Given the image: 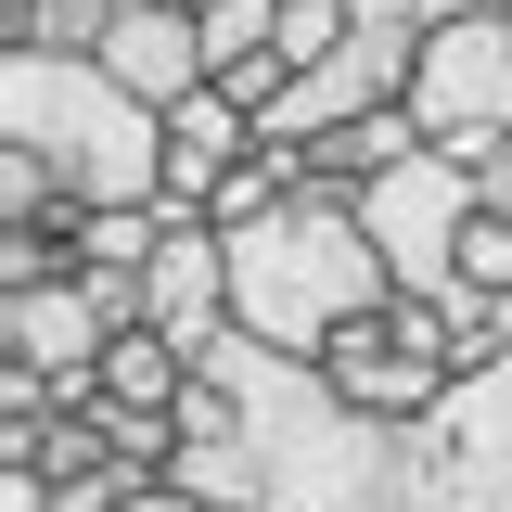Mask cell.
<instances>
[{"label": "cell", "mask_w": 512, "mask_h": 512, "mask_svg": "<svg viewBox=\"0 0 512 512\" xmlns=\"http://www.w3.org/2000/svg\"><path fill=\"white\" fill-rule=\"evenodd\" d=\"M423 13H436V26H461V13H512V0H423Z\"/></svg>", "instance_id": "obj_14"}, {"label": "cell", "mask_w": 512, "mask_h": 512, "mask_svg": "<svg viewBox=\"0 0 512 512\" xmlns=\"http://www.w3.org/2000/svg\"><path fill=\"white\" fill-rule=\"evenodd\" d=\"M116 333H128V320L90 295V269H64V282H0V359L39 372L64 410L103 397V346H116Z\"/></svg>", "instance_id": "obj_7"}, {"label": "cell", "mask_w": 512, "mask_h": 512, "mask_svg": "<svg viewBox=\"0 0 512 512\" xmlns=\"http://www.w3.org/2000/svg\"><path fill=\"white\" fill-rule=\"evenodd\" d=\"M474 192H487V218H512V141H487V154H474Z\"/></svg>", "instance_id": "obj_12"}, {"label": "cell", "mask_w": 512, "mask_h": 512, "mask_svg": "<svg viewBox=\"0 0 512 512\" xmlns=\"http://www.w3.org/2000/svg\"><path fill=\"white\" fill-rule=\"evenodd\" d=\"M141 320H154L167 346H192V359L231 333V231H218V218H167V244L141 269Z\"/></svg>", "instance_id": "obj_8"}, {"label": "cell", "mask_w": 512, "mask_h": 512, "mask_svg": "<svg viewBox=\"0 0 512 512\" xmlns=\"http://www.w3.org/2000/svg\"><path fill=\"white\" fill-rule=\"evenodd\" d=\"M128 512H231V500H192V487H167V474H154V487H141Z\"/></svg>", "instance_id": "obj_13"}, {"label": "cell", "mask_w": 512, "mask_h": 512, "mask_svg": "<svg viewBox=\"0 0 512 512\" xmlns=\"http://www.w3.org/2000/svg\"><path fill=\"white\" fill-rule=\"evenodd\" d=\"M167 205H77V269H154Z\"/></svg>", "instance_id": "obj_11"}, {"label": "cell", "mask_w": 512, "mask_h": 512, "mask_svg": "<svg viewBox=\"0 0 512 512\" xmlns=\"http://www.w3.org/2000/svg\"><path fill=\"white\" fill-rule=\"evenodd\" d=\"M410 116H423V141H436V154H487V141H512V13L423 26Z\"/></svg>", "instance_id": "obj_6"}, {"label": "cell", "mask_w": 512, "mask_h": 512, "mask_svg": "<svg viewBox=\"0 0 512 512\" xmlns=\"http://www.w3.org/2000/svg\"><path fill=\"white\" fill-rule=\"evenodd\" d=\"M295 154H308V192H372L384 167H410V154H436V141H423L410 103H372V116L320 128V141H295Z\"/></svg>", "instance_id": "obj_10"}, {"label": "cell", "mask_w": 512, "mask_h": 512, "mask_svg": "<svg viewBox=\"0 0 512 512\" xmlns=\"http://www.w3.org/2000/svg\"><path fill=\"white\" fill-rule=\"evenodd\" d=\"M384 295H397V269H384L372 218H359L346 192H282L269 218L231 231V333H256V346L320 359V346H333L346 320H372Z\"/></svg>", "instance_id": "obj_2"}, {"label": "cell", "mask_w": 512, "mask_h": 512, "mask_svg": "<svg viewBox=\"0 0 512 512\" xmlns=\"http://www.w3.org/2000/svg\"><path fill=\"white\" fill-rule=\"evenodd\" d=\"M410 512H512V346L410 423Z\"/></svg>", "instance_id": "obj_4"}, {"label": "cell", "mask_w": 512, "mask_h": 512, "mask_svg": "<svg viewBox=\"0 0 512 512\" xmlns=\"http://www.w3.org/2000/svg\"><path fill=\"white\" fill-rule=\"evenodd\" d=\"M167 487L231 500V512H410V423H372L295 346L218 333L192 359Z\"/></svg>", "instance_id": "obj_1"}, {"label": "cell", "mask_w": 512, "mask_h": 512, "mask_svg": "<svg viewBox=\"0 0 512 512\" xmlns=\"http://www.w3.org/2000/svg\"><path fill=\"white\" fill-rule=\"evenodd\" d=\"M192 13H205V0H192Z\"/></svg>", "instance_id": "obj_15"}, {"label": "cell", "mask_w": 512, "mask_h": 512, "mask_svg": "<svg viewBox=\"0 0 512 512\" xmlns=\"http://www.w3.org/2000/svg\"><path fill=\"white\" fill-rule=\"evenodd\" d=\"M0 141L39 154L77 205H154L167 192V116L103 52H0Z\"/></svg>", "instance_id": "obj_3"}, {"label": "cell", "mask_w": 512, "mask_h": 512, "mask_svg": "<svg viewBox=\"0 0 512 512\" xmlns=\"http://www.w3.org/2000/svg\"><path fill=\"white\" fill-rule=\"evenodd\" d=\"M103 64H116L154 116H167V103H192V90L218 77V52H205V13H192V0H128L116 26H103Z\"/></svg>", "instance_id": "obj_9"}, {"label": "cell", "mask_w": 512, "mask_h": 512, "mask_svg": "<svg viewBox=\"0 0 512 512\" xmlns=\"http://www.w3.org/2000/svg\"><path fill=\"white\" fill-rule=\"evenodd\" d=\"M359 218H372L384 269H397V295H461V231H474V154H410V167H384L372 192H346Z\"/></svg>", "instance_id": "obj_5"}]
</instances>
